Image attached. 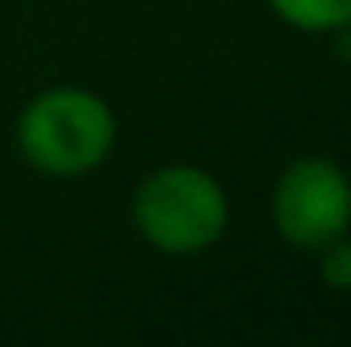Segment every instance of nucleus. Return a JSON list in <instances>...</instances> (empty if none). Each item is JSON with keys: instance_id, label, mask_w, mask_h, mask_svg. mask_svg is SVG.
Instances as JSON below:
<instances>
[{"instance_id": "nucleus-1", "label": "nucleus", "mask_w": 351, "mask_h": 347, "mask_svg": "<svg viewBox=\"0 0 351 347\" xmlns=\"http://www.w3.org/2000/svg\"><path fill=\"white\" fill-rule=\"evenodd\" d=\"M16 152L41 176H86L102 168L119 139V119L86 86H49L16 115Z\"/></svg>"}, {"instance_id": "nucleus-2", "label": "nucleus", "mask_w": 351, "mask_h": 347, "mask_svg": "<svg viewBox=\"0 0 351 347\" xmlns=\"http://www.w3.org/2000/svg\"><path fill=\"white\" fill-rule=\"evenodd\" d=\"M131 225L152 250L168 258H196L225 237L229 192L208 168L164 164L135 184Z\"/></svg>"}, {"instance_id": "nucleus-3", "label": "nucleus", "mask_w": 351, "mask_h": 347, "mask_svg": "<svg viewBox=\"0 0 351 347\" xmlns=\"http://www.w3.org/2000/svg\"><path fill=\"white\" fill-rule=\"evenodd\" d=\"M269 217L286 246L319 254L351 229V176L327 156L290 160L274 184Z\"/></svg>"}, {"instance_id": "nucleus-4", "label": "nucleus", "mask_w": 351, "mask_h": 347, "mask_svg": "<svg viewBox=\"0 0 351 347\" xmlns=\"http://www.w3.org/2000/svg\"><path fill=\"white\" fill-rule=\"evenodd\" d=\"M278 21L298 33H343L351 29V0H265Z\"/></svg>"}, {"instance_id": "nucleus-5", "label": "nucleus", "mask_w": 351, "mask_h": 347, "mask_svg": "<svg viewBox=\"0 0 351 347\" xmlns=\"http://www.w3.org/2000/svg\"><path fill=\"white\" fill-rule=\"evenodd\" d=\"M319 274L327 282V290H339V294H351V241L348 233L327 241L319 250Z\"/></svg>"}]
</instances>
